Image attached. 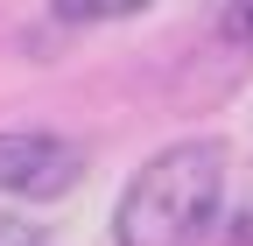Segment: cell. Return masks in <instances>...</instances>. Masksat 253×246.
I'll list each match as a JSON object with an SVG mask.
<instances>
[{
  "label": "cell",
  "instance_id": "cell-1",
  "mask_svg": "<svg viewBox=\"0 0 253 246\" xmlns=\"http://www.w3.org/2000/svg\"><path fill=\"white\" fill-rule=\"evenodd\" d=\"M225 204V148L169 141L148 155L113 204V246H204Z\"/></svg>",
  "mask_w": 253,
  "mask_h": 246
},
{
  "label": "cell",
  "instance_id": "cell-2",
  "mask_svg": "<svg viewBox=\"0 0 253 246\" xmlns=\"http://www.w3.org/2000/svg\"><path fill=\"white\" fill-rule=\"evenodd\" d=\"M84 176V148L78 141H63V134H36V127H14V134H0V190L7 197H63L71 183Z\"/></svg>",
  "mask_w": 253,
  "mask_h": 246
},
{
  "label": "cell",
  "instance_id": "cell-3",
  "mask_svg": "<svg viewBox=\"0 0 253 246\" xmlns=\"http://www.w3.org/2000/svg\"><path fill=\"white\" fill-rule=\"evenodd\" d=\"M141 7H155V0H49V14L71 21V28H84V21H126Z\"/></svg>",
  "mask_w": 253,
  "mask_h": 246
},
{
  "label": "cell",
  "instance_id": "cell-4",
  "mask_svg": "<svg viewBox=\"0 0 253 246\" xmlns=\"http://www.w3.org/2000/svg\"><path fill=\"white\" fill-rule=\"evenodd\" d=\"M0 246H49V232L28 225V218H14V211H0Z\"/></svg>",
  "mask_w": 253,
  "mask_h": 246
},
{
  "label": "cell",
  "instance_id": "cell-5",
  "mask_svg": "<svg viewBox=\"0 0 253 246\" xmlns=\"http://www.w3.org/2000/svg\"><path fill=\"white\" fill-rule=\"evenodd\" d=\"M225 36L232 42H253V0H232V7H225Z\"/></svg>",
  "mask_w": 253,
  "mask_h": 246
},
{
  "label": "cell",
  "instance_id": "cell-6",
  "mask_svg": "<svg viewBox=\"0 0 253 246\" xmlns=\"http://www.w3.org/2000/svg\"><path fill=\"white\" fill-rule=\"evenodd\" d=\"M225 7H232V0H225Z\"/></svg>",
  "mask_w": 253,
  "mask_h": 246
}]
</instances>
